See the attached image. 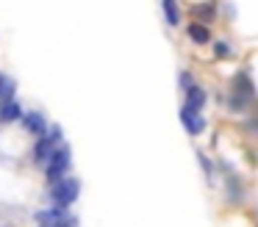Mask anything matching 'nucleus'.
Instances as JSON below:
<instances>
[{
  "instance_id": "obj_1",
  "label": "nucleus",
  "mask_w": 258,
  "mask_h": 227,
  "mask_svg": "<svg viewBox=\"0 0 258 227\" xmlns=\"http://www.w3.org/2000/svg\"><path fill=\"white\" fill-rule=\"evenodd\" d=\"M78 191H81V183L75 180V177H61V180L53 183L50 197L58 208H64V205H73L75 199H78Z\"/></svg>"
},
{
  "instance_id": "obj_3",
  "label": "nucleus",
  "mask_w": 258,
  "mask_h": 227,
  "mask_svg": "<svg viewBox=\"0 0 258 227\" xmlns=\"http://www.w3.org/2000/svg\"><path fill=\"white\" fill-rule=\"evenodd\" d=\"M225 197H228V202H233V205H241V202H244V197H247L244 183L239 180L236 172L228 169V164H225Z\"/></svg>"
},
{
  "instance_id": "obj_9",
  "label": "nucleus",
  "mask_w": 258,
  "mask_h": 227,
  "mask_svg": "<svg viewBox=\"0 0 258 227\" xmlns=\"http://www.w3.org/2000/svg\"><path fill=\"white\" fill-rule=\"evenodd\" d=\"M39 227H70V216L64 213L61 208H53V210H42L39 216Z\"/></svg>"
},
{
  "instance_id": "obj_14",
  "label": "nucleus",
  "mask_w": 258,
  "mask_h": 227,
  "mask_svg": "<svg viewBox=\"0 0 258 227\" xmlns=\"http://www.w3.org/2000/svg\"><path fill=\"white\" fill-rule=\"evenodd\" d=\"M197 164H200L203 175H206V183H208V186H214V177H217V166H214V161H211V158H208V153L197 149Z\"/></svg>"
},
{
  "instance_id": "obj_2",
  "label": "nucleus",
  "mask_w": 258,
  "mask_h": 227,
  "mask_svg": "<svg viewBox=\"0 0 258 227\" xmlns=\"http://www.w3.org/2000/svg\"><path fill=\"white\" fill-rule=\"evenodd\" d=\"M67 169H70V149L67 147H58L56 153L47 158V180H50V183L61 180V177L67 175Z\"/></svg>"
},
{
  "instance_id": "obj_6",
  "label": "nucleus",
  "mask_w": 258,
  "mask_h": 227,
  "mask_svg": "<svg viewBox=\"0 0 258 227\" xmlns=\"http://www.w3.org/2000/svg\"><path fill=\"white\" fill-rule=\"evenodd\" d=\"M186 36L191 39V44H197V47H203V44H211L214 33H211V25H206V22H197V20H191L189 25H186Z\"/></svg>"
},
{
  "instance_id": "obj_15",
  "label": "nucleus",
  "mask_w": 258,
  "mask_h": 227,
  "mask_svg": "<svg viewBox=\"0 0 258 227\" xmlns=\"http://www.w3.org/2000/svg\"><path fill=\"white\" fill-rule=\"evenodd\" d=\"M211 47H214V58H230V55H236V47L230 44V39H211Z\"/></svg>"
},
{
  "instance_id": "obj_16",
  "label": "nucleus",
  "mask_w": 258,
  "mask_h": 227,
  "mask_svg": "<svg viewBox=\"0 0 258 227\" xmlns=\"http://www.w3.org/2000/svg\"><path fill=\"white\" fill-rule=\"evenodd\" d=\"M20 116V105L14 103V100H3L0 103V122H12Z\"/></svg>"
},
{
  "instance_id": "obj_18",
  "label": "nucleus",
  "mask_w": 258,
  "mask_h": 227,
  "mask_svg": "<svg viewBox=\"0 0 258 227\" xmlns=\"http://www.w3.org/2000/svg\"><path fill=\"white\" fill-rule=\"evenodd\" d=\"M244 130L250 133V136H258V116H252V119L244 122Z\"/></svg>"
},
{
  "instance_id": "obj_19",
  "label": "nucleus",
  "mask_w": 258,
  "mask_h": 227,
  "mask_svg": "<svg viewBox=\"0 0 258 227\" xmlns=\"http://www.w3.org/2000/svg\"><path fill=\"white\" fill-rule=\"evenodd\" d=\"M222 14H225V20H228V22H233V17H236V6H233V3H225Z\"/></svg>"
},
{
  "instance_id": "obj_5",
  "label": "nucleus",
  "mask_w": 258,
  "mask_h": 227,
  "mask_svg": "<svg viewBox=\"0 0 258 227\" xmlns=\"http://www.w3.org/2000/svg\"><path fill=\"white\" fill-rule=\"evenodd\" d=\"M189 14H191V20L211 25V22L219 20V6H217V0H203V3H195V6H191Z\"/></svg>"
},
{
  "instance_id": "obj_12",
  "label": "nucleus",
  "mask_w": 258,
  "mask_h": 227,
  "mask_svg": "<svg viewBox=\"0 0 258 227\" xmlns=\"http://www.w3.org/2000/svg\"><path fill=\"white\" fill-rule=\"evenodd\" d=\"M161 11H164V20H167L169 28H178L183 14H180V6L178 0H161Z\"/></svg>"
},
{
  "instance_id": "obj_11",
  "label": "nucleus",
  "mask_w": 258,
  "mask_h": 227,
  "mask_svg": "<svg viewBox=\"0 0 258 227\" xmlns=\"http://www.w3.org/2000/svg\"><path fill=\"white\" fill-rule=\"evenodd\" d=\"M250 105H252V100L244 97V94H239V92H233V89H230L228 97H225V108H228V114H244Z\"/></svg>"
},
{
  "instance_id": "obj_13",
  "label": "nucleus",
  "mask_w": 258,
  "mask_h": 227,
  "mask_svg": "<svg viewBox=\"0 0 258 227\" xmlns=\"http://www.w3.org/2000/svg\"><path fill=\"white\" fill-rule=\"evenodd\" d=\"M23 125H25V130H28V133H36V136H42V133L47 130V122H45V116H42V114H25L23 116Z\"/></svg>"
},
{
  "instance_id": "obj_4",
  "label": "nucleus",
  "mask_w": 258,
  "mask_h": 227,
  "mask_svg": "<svg viewBox=\"0 0 258 227\" xmlns=\"http://www.w3.org/2000/svg\"><path fill=\"white\" fill-rule=\"evenodd\" d=\"M180 122H183V127H186V133L189 136H200L203 130L208 127V119L203 116V111H191V108H180Z\"/></svg>"
},
{
  "instance_id": "obj_8",
  "label": "nucleus",
  "mask_w": 258,
  "mask_h": 227,
  "mask_svg": "<svg viewBox=\"0 0 258 227\" xmlns=\"http://www.w3.org/2000/svg\"><path fill=\"white\" fill-rule=\"evenodd\" d=\"M183 105L186 108H191V111H203L206 108V103H208V92L200 86V83H195V86L189 89V92H183Z\"/></svg>"
},
{
  "instance_id": "obj_17",
  "label": "nucleus",
  "mask_w": 258,
  "mask_h": 227,
  "mask_svg": "<svg viewBox=\"0 0 258 227\" xmlns=\"http://www.w3.org/2000/svg\"><path fill=\"white\" fill-rule=\"evenodd\" d=\"M178 83H180V92H189L191 86H195V75H191L189 69H180V75H178Z\"/></svg>"
},
{
  "instance_id": "obj_10",
  "label": "nucleus",
  "mask_w": 258,
  "mask_h": 227,
  "mask_svg": "<svg viewBox=\"0 0 258 227\" xmlns=\"http://www.w3.org/2000/svg\"><path fill=\"white\" fill-rule=\"evenodd\" d=\"M233 92H239V94H244V97H250V100H255V83H252V78H250V72L247 69H239L233 75Z\"/></svg>"
},
{
  "instance_id": "obj_7",
  "label": "nucleus",
  "mask_w": 258,
  "mask_h": 227,
  "mask_svg": "<svg viewBox=\"0 0 258 227\" xmlns=\"http://www.w3.org/2000/svg\"><path fill=\"white\" fill-rule=\"evenodd\" d=\"M58 138H61V130H58V127H53V130L47 133V136L42 138L39 144H36V161H39V164H45V161L50 158L53 153H56V144H58Z\"/></svg>"
}]
</instances>
